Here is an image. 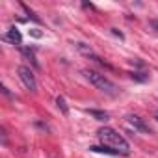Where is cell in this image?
I'll return each mask as SVG.
<instances>
[{
	"label": "cell",
	"instance_id": "obj_3",
	"mask_svg": "<svg viewBox=\"0 0 158 158\" xmlns=\"http://www.w3.org/2000/svg\"><path fill=\"white\" fill-rule=\"evenodd\" d=\"M17 73H19V78H21V82L24 84V88H26V89H30V91H35V89H37L35 74H34V71H32L30 67L21 65V67L17 69Z\"/></svg>",
	"mask_w": 158,
	"mask_h": 158
},
{
	"label": "cell",
	"instance_id": "obj_6",
	"mask_svg": "<svg viewBox=\"0 0 158 158\" xmlns=\"http://www.w3.org/2000/svg\"><path fill=\"white\" fill-rule=\"evenodd\" d=\"M89 149L93 152H102V154H112V156H117L119 154V151H115V149H112L108 145H91Z\"/></svg>",
	"mask_w": 158,
	"mask_h": 158
},
{
	"label": "cell",
	"instance_id": "obj_9",
	"mask_svg": "<svg viewBox=\"0 0 158 158\" xmlns=\"http://www.w3.org/2000/svg\"><path fill=\"white\" fill-rule=\"evenodd\" d=\"M21 52L26 56V58H30L32 60V63L35 65V67H39V63H37V60H35V56H34V50L32 48H26V47H21Z\"/></svg>",
	"mask_w": 158,
	"mask_h": 158
},
{
	"label": "cell",
	"instance_id": "obj_12",
	"mask_svg": "<svg viewBox=\"0 0 158 158\" xmlns=\"http://www.w3.org/2000/svg\"><path fill=\"white\" fill-rule=\"evenodd\" d=\"M0 134H2V145H6V143H8V134H6V130L2 128V130H0Z\"/></svg>",
	"mask_w": 158,
	"mask_h": 158
},
{
	"label": "cell",
	"instance_id": "obj_2",
	"mask_svg": "<svg viewBox=\"0 0 158 158\" xmlns=\"http://www.w3.org/2000/svg\"><path fill=\"white\" fill-rule=\"evenodd\" d=\"M82 74L88 78V80H89L97 89H101V91H104V93H110V95H115V93H117V86L110 80L108 76H104V74H101V73H97V71H91V69H84Z\"/></svg>",
	"mask_w": 158,
	"mask_h": 158
},
{
	"label": "cell",
	"instance_id": "obj_15",
	"mask_svg": "<svg viewBox=\"0 0 158 158\" xmlns=\"http://www.w3.org/2000/svg\"><path fill=\"white\" fill-rule=\"evenodd\" d=\"M156 119H158V114H156Z\"/></svg>",
	"mask_w": 158,
	"mask_h": 158
},
{
	"label": "cell",
	"instance_id": "obj_7",
	"mask_svg": "<svg viewBox=\"0 0 158 158\" xmlns=\"http://www.w3.org/2000/svg\"><path fill=\"white\" fill-rule=\"evenodd\" d=\"M88 114H89L93 119H97V121H108V119H110V114H108V112H104V110L89 108V110H88Z\"/></svg>",
	"mask_w": 158,
	"mask_h": 158
},
{
	"label": "cell",
	"instance_id": "obj_13",
	"mask_svg": "<svg viewBox=\"0 0 158 158\" xmlns=\"http://www.w3.org/2000/svg\"><path fill=\"white\" fill-rule=\"evenodd\" d=\"M112 34H114V35H117L119 39H125V35H123V34H121V32H119L117 28H112Z\"/></svg>",
	"mask_w": 158,
	"mask_h": 158
},
{
	"label": "cell",
	"instance_id": "obj_14",
	"mask_svg": "<svg viewBox=\"0 0 158 158\" xmlns=\"http://www.w3.org/2000/svg\"><path fill=\"white\" fill-rule=\"evenodd\" d=\"M82 6H84V8H89V10H93V4H88V2H84Z\"/></svg>",
	"mask_w": 158,
	"mask_h": 158
},
{
	"label": "cell",
	"instance_id": "obj_10",
	"mask_svg": "<svg viewBox=\"0 0 158 158\" xmlns=\"http://www.w3.org/2000/svg\"><path fill=\"white\" fill-rule=\"evenodd\" d=\"M21 8H23V10L26 11V15H28V17H30L32 21H35V23H41V19H39V17H37V15L34 13V10H30V8H28V6H26L24 2H21Z\"/></svg>",
	"mask_w": 158,
	"mask_h": 158
},
{
	"label": "cell",
	"instance_id": "obj_4",
	"mask_svg": "<svg viewBox=\"0 0 158 158\" xmlns=\"http://www.w3.org/2000/svg\"><path fill=\"white\" fill-rule=\"evenodd\" d=\"M127 119H128L130 127H134V130H138V132H143V134H149V132H151L149 125H147V123H145L141 117H138V115H128Z\"/></svg>",
	"mask_w": 158,
	"mask_h": 158
},
{
	"label": "cell",
	"instance_id": "obj_11",
	"mask_svg": "<svg viewBox=\"0 0 158 158\" xmlns=\"http://www.w3.org/2000/svg\"><path fill=\"white\" fill-rule=\"evenodd\" d=\"M130 76L134 78V80H138V82H145L147 78H149V76H147V73H136V71H134Z\"/></svg>",
	"mask_w": 158,
	"mask_h": 158
},
{
	"label": "cell",
	"instance_id": "obj_8",
	"mask_svg": "<svg viewBox=\"0 0 158 158\" xmlns=\"http://www.w3.org/2000/svg\"><path fill=\"white\" fill-rule=\"evenodd\" d=\"M56 104H58V108L61 110V114H63V115H67V114H69V108H67V102H65V99H63L61 95H58V97H56Z\"/></svg>",
	"mask_w": 158,
	"mask_h": 158
},
{
	"label": "cell",
	"instance_id": "obj_1",
	"mask_svg": "<svg viewBox=\"0 0 158 158\" xmlns=\"http://www.w3.org/2000/svg\"><path fill=\"white\" fill-rule=\"evenodd\" d=\"M97 138L101 139L102 145H108V147L119 151V154H125V156L130 154V145H128V141H127L117 130H114L112 127H102V128H99Z\"/></svg>",
	"mask_w": 158,
	"mask_h": 158
},
{
	"label": "cell",
	"instance_id": "obj_5",
	"mask_svg": "<svg viewBox=\"0 0 158 158\" xmlns=\"http://www.w3.org/2000/svg\"><path fill=\"white\" fill-rule=\"evenodd\" d=\"M2 39H4L6 43H11V45H21V43H23V35H21V32H19L15 26H11V28L2 35Z\"/></svg>",
	"mask_w": 158,
	"mask_h": 158
}]
</instances>
